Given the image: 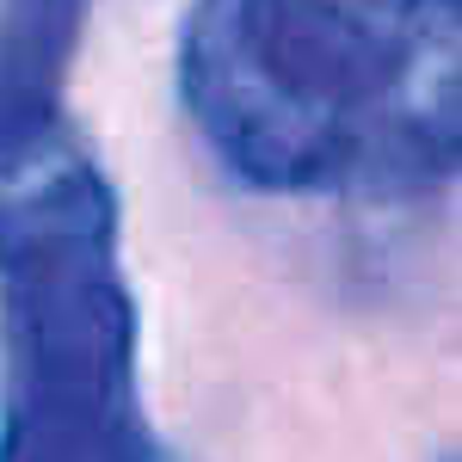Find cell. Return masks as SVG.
<instances>
[{
    "label": "cell",
    "instance_id": "1",
    "mask_svg": "<svg viewBox=\"0 0 462 462\" xmlns=\"http://www.w3.org/2000/svg\"><path fill=\"white\" fill-rule=\"evenodd\" d=\"M179 93L259 191H420L457 173V0H198Z\"/></svg>",
    "mask_w": 462,
    "mask_h": 462
},
{
    "label": "cell",
    "instance_id": "2",
    "mask_svg": "<svg viewBox=\"0 0 462 462\" xmlns=\"http://www.w3.org/2000/svg\"><path fill=\"white\" fill-rule=\"evenodd\" d=\"M0 462H161L117 204L62 111L0 130Z\"/></svg>",
    "mask_w": 462,
    "mask_h": 462
},
{
    "label": "cell",
    "instance_id": "3",
    "mask_svg": "<svg viewBox=\"0 0 462 462\" xmlns=\"http://www.w3.org/2000/svg\"><path fill=\"white\" fill-rule=\"evenodd\" d=\"M87 0H0V130L56 117L62 62Z\"/></svg>",
    "mask_w": 462,
    "mask_h": 462
}]
</instances>
